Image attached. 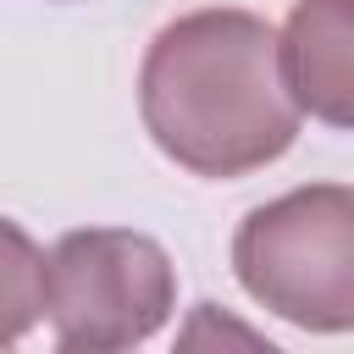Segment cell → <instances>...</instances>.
Masks as SVG:
<instances>
[{
	"instance_id": "cell-1",
	"label": "cell",
	"mask_w": 354,
	"mask_h": 354,
	"mask_svg": "<svg viewBox=\"0 0 354 354\" xmlns=\"http://www.w3.org/2000/svg\"><path fill=\"white\" fill-rule=\"evenodd\" d=\"M138 111L160 155L194 177L271 166L299 133V100L282 77V33L232 6L166 22L138 72Z\"/></svg>"
},
{
	"instance_id": "cell-2",
	"label": "cell",
	"mask_w": 354,
	"mask_h": 354,
	"mask_svg": "<svg viewBox=\"0 0 354 354\" xmlns=\"http://www.w3.org/2000/svg\"><path fill=\"white\" fill-rule=\"evenodd\" d=\"M232 271L304 332H354V188L310 183L243 216Z\"/></svg>"
},
{
	"instance_id": "cell-3",
	"label": "cell",
	"mask_w": 354,
	"mask_h": 354,
	"mask_svg": "<svg viewBox=\"0 0 354 354\" xmlns=\"http://www.w3.org/2000/svg\"><path fill=\"white\" fill-rule=\"evenodd\" d=\"M44 315L61 343L77 348H133L166 326L177 299V271L166 249L127 227H77L50 249Z\"/></svg>"
},
{
	"instance_id": "cell-4",
	"label": "cell",
	"mask_w": 354,
	"mask_h": 354,
	"mask_svg": "<svg viewBox=\"0 0 354 354\" xmlns=\"http://www.w3.org/2000/svg\"><path fill=\"white\" fill-rule=\"evenodd\" d=\"M282 77L299 111L354 127V0H293L282 28Z\"/></svg>"
},
{
	"instance_id": "cell-5",
	"label": "cell",
	"mask_w": 354,
	"mask_h": 354,
	"mask_svg": "<svg viewBox=\"0 0 354 354\" xmlns=\"http://www.w3.org/2000/svg\"><path fill=\"white\" fill-rule=\"evenodd\" d=\"M44 266H50V260L39 254V243H33L17 221L0 216V348H11L22 332L39 326L44 299H50Z\"/></svg>"
},
{
	"instance_id": "cell-6",
	"label": "cell",
	"mask_w": 354,
	"mask_h": 354,
	"mask_svg": "<svg viewBox=\"0 0 354 354\" xmlns=\"http://www.w3.org/2000/svg\"><path fill=\"white\" fill-rule=\"evenodd\" d=\"M171 354H282L266 332H254L243 315L221 310V304H194L183 332H177V348Z\"/></svg>"
},
{
	"instance_id": "cell-7",
	"label": "cell",
	"mask_w": 354,
	"mask_h": 354,
	"mask_svg": "<svg viewBox=\"0 0 354 354\" xmlns=\"http://www.w3.org/2000/svg\"><path fill=\"white\" fill-rule=\"evenodd\" d=\"M55 354H127V348H77V343H61Z\"/></svg>"
},
{
	"instance_id": "cell-8",
	"label": "cell",
	"mask_w": 354,
	"mask_h": 354,
	"mask_svg": "<svg viewBox=\"0 0 354 354\" xmlns=\"http://www.w3.org/2000/svg\"><path fill=\"white\" fill-rule=\"evenodd\" d=\"M0 354H11V348H0Z\"/></svg>"
}]
</instances>
